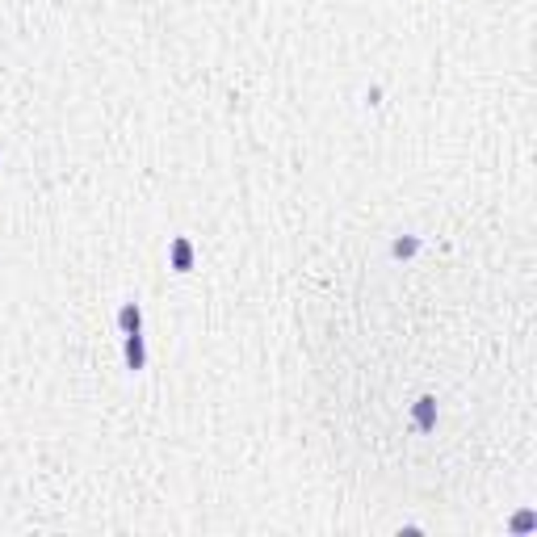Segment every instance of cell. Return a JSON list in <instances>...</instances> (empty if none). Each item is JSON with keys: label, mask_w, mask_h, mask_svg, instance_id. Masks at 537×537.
<instances>
[{"label": "cell", "mask_w": 537, "mask_h": 537, "mask_svg": "<svg viewBox=\"0 0 537 537\" xmlns=\"http://www.w3.org/2000/svg\"><path fill=\"white\" fill-rule=\"evenodd\" d=\"M172 256H176V265H181V269L189 265V243H185V239H181V243H176V248H172Z\"/></svg>", "instance_id": "4"}, {"label": "cell", "mask_w": 537, "mask_h": 537, "mask_svg": "<svg viewBox=\"0 0 537 537\" xmlns=\"http://www.w3.org/2000/svg\"><path fill=\"white\" fill-rule=\"evenodd\" d=\"M126 357H130V365L139 369V361H143V349H139V336H130V345H126Z\"/></svg>", "instance_id": "1"}, {"label": "cell", "mask_w": 537, "mask_h": 537, "mask_svg": "<svg viewBox=\"0 0 537 537\" xmlns=\"http://www.w3.org/2000/svg\"><path fill=\"white\" fill-rule=\"evenodd\" d=\"M416 416H420V424L428 428V424H432V399H420V412H416Z\"/></svg>", "instance_id": "3"}, {"label": "cell", "mask_w": 537, "mask_h": 537, "mask_svg": "<svg viewBox=\"0 0 537 537\" xmlns=\"http://www.w3.org/2000/svg\"><path fill=\"white\" fill-rule=\"evenodd\" d=\"M122 327H126V332L139 327V311H134V307H122Z\"/></svg>", "instance_id": "2"}]
</instances>
